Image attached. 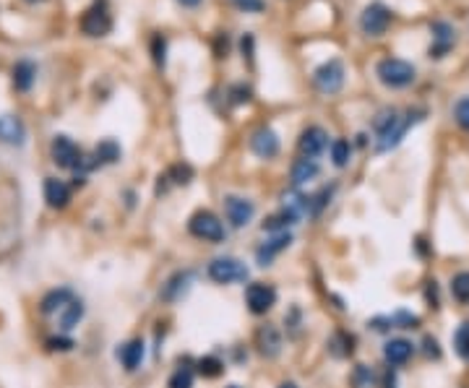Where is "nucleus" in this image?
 <instances>
[{
  "mask_svg": "<svg viewBox=\"0 0 469 388\" xmlns=\"http://www.w3.org/2000/svg\"><path fill=\"white\" fill-rule=\"evenodd\" d=\"M196 367H199V376L209 378V380H214V378H219L224 373V363L217 354H203L196 363Z\"/></svg>",
  "mask_w": 469,
  "mask_h": 388,
  "instance_id": "obj_28",
  "label": "nucleus"
},
{
  "mask_svg": "<svg viewBox=\"0 0 469 388\" xmlns=\"http://www.w3.org/2000/svg\"><path fill=\"white\" fill-rule=\"evenodd\" d=\"M313 83H316V89L321 94H337V92H341V86H344V65H341V60L331 58L326 63H321L313 71Z\"/></svg>",
  "mask_w": 469,
  "mask_h": 388,
  "instance_id": "obj_5",
  "label": "nucleus"
},
{
  "mask_svg": "<svg viewBox=\"0 0 469 388\" xmlns=\"http://www.w3.org/2000/svg\"><path fill=\"white\" fill-rule=\"evenodd\" d=\"M399 123V112L394 110V107H386V110H381L378 115H375L373 120V130H375V136L381 139V136H386L388 130L394 128Z\"/></svg>",
  "mask_w": 469,
  "mask_h": 388,
  "instance_id": "obj_29",
  "label": "nucleus"
},
{
  "mask_svg": "<svg viewBox=\"0 0 469 388\" xmlns=\"http://www.w3.org/2000/svg\"><path fill=\"white\" fill-rule=\"evenodd\" d=\"M167 388H193V370L190 367H177L175 373L170 376Z\"/></svg>",
  "mask_w": 469,
  "mask_h": 388,
  "instance_id": "obj_36",
  "label": "nucleus"
},
{
  "mask_svg": "<svg viewBox=\"0 0 469 388\" xmlns=\"http://www.w3.org/2000/svg\"><path fill=\"white\" fill-rule=\"evenodd\" d=\"M281 149V141L277 136V130L269 125H261L258 130L250 133V152L256 154L258 159H274Z\"/></svg>",
  "mask_w": 469,
  "mask_h": 388,
  "instance_id": "obj_12",
  "label": "nucleus"
},
{
  "mask_svg": "<svg viewBox=\"0 0 469 388\" xmlns=\"http://www.w3.org/2000/svg\"><path fill=\"white\" fill-rule=\"evenodd\" d=\"M45 201H47V206H52V209H66L70 201V188L63 183V180H58V177H47Z\"/></svg>",
  "mask_w": 469,
  "mask_h": 388,
  "instance_id": "obj_22",
  "label": "nucleus"
},
{
  "mask_svg": "<svg viewBox=\"0 0 469 388\" xmlns=\"http://www.w3.org/2000/svg\"><path fill=\"white\" fill-rule=\"evenodd\" d=\"M279 294H277V287L266 282H253L246 287V305L253 316H266L271 307L277 305Z\"/></svg>",
  "mask_w": 469,
  "mask_h": 388,
  "instance_id": "obj_6",
  "label": "nucleus"
},
{
  "mask_svg": "<svg viewBox=\"0 0 469 388\" xmlns=\"http://www.w3.org/2000/svg\"><path fill=\"white\" fill-rule=\"evenodd\" d=\"M318 172H321V167H318L316 159H308V156H300V159H295L292 170H290V180H292L295 188H300V185H305V183L316 180Z\"/></svg>",
  "mask_w": 469,
  "mask_h": 388,
  "instance_id": "obj_23",
  "label": "nucleus"
},
{
  "mask_svg": "<svg viewBox=\"0 0 469 388\" xmlns=\"http://www.w3.org/2000/svg\"><path fill=\"white\" fill-rule=\"evenodd\" d=\"M425 300H428V307H438V305H441V300H438V284H435V279H430V282L425 284Z\"/></svg>",
  "mask_w": 469,
  "mask_h": 388,
  "instance_id": "obj_45",
  "label": "nucleus"
},
{
  "mask_svg": "<svg viewBox=\"0 0 469 388\" xmlns=\"http://www.w3.org/2000/svg\"><path fill=\"white\" fill-rule=\"evenodd\" d=\"M454 120H457L459 128L469 133V96H461L457 102V107H454Z\"/></svg>",
  "mask_w": 469,
  "mask_h": 388,
  "instance_id": "obj_37",
  "label": "nucleus"
},
{
  "mask_svg": "<svg viewBox=\"0 0 469 388\" xmlns=\"http://www.w3.org/2000/svg\"><path fill=\"white\" fill-rule=\"evenodd\" d=\"M331 193H334V188H323L321 193H316V196H310V214L316 216V214H321L323 209L328 206V201H331Z\"/></svg>",
  "mask_w": 469,
  "mask_h": 388,
  "instance_id": "obj_40",
  "label": "nucleus"
},
{
  "mask_svg": "<svg viewBox=\"0 0 469 388\" xmlns=\"http://www.w3.org/2000/svg\"><path fill=\"white\" fill-rule=\"evenodd\" d=\"M188 232L196 237V240H203V243H224L227 237V229H224V222L209 209H199L188 219Z\"/></svg>",
  "mask_w": 469,
  "mask_h": 388,
  "instance_id": "obj_2",
  "label": "nucleus"
},
{
  "mask_svg": "<svg viewBox=\"0 0 469 388\" xmlns=\"http://www.w3.org/2000/svg\"><path fill=\"white\" fill-rule=\"evenodd\" d=\"M350 383L355 388H375V373L370 365H355L350 376Z\"/></svg>",
  "mask_w": 469,
  "mask_h": 388,
  "instance_id": "obj_32",
  "label": "nucleus"
},
{
  "mask_svg": "<svg viewBox=\"0 0 469 388\" xmlns=\"http://www.w3.org/2000/svg\"><path fill=\"white\" fill-rule=\"evenodd\" d=\"M50 156L63 170H76L79 159H81V152H79V146L70 141L68 136H55L52 143H50Z\"/></svg>",
  "mask_w": 469,
  "mask_h": 388,
  "instance_id": "obj_13",
  "label": "nucleus"
},
{
  "mask_svg": "<svg viewBox=\"0 0 469 388\" xmlns=\"http://www.w3.org/2000/svg\"><path fill=\"white\" fill-rule=\"evenodd\" d=\"M23 139H26V128H23L21 118L0 115V141L11 143V146H21Z\"/></svg>",
  "mask_w": 469,
  "mask_h": 388,
  "instance_id": "obj_19",
  "label": "nucleus"
},
{
  "mask_svg": "<svg viewBox=\"0 0 469 388\" xmlns=\"http://www.w3.org/2000/svg\"><path fill=\"white\" fill-rule=\"evenodd\" d=\"M250 96H253V92L248 86H243V83H237V86L230 89V102L232 105H246V102H250Z\"/></svg>",
  "mask_w": 469,
  "mask_h": 388,
  "instance_id": "obj_41",
  "label": "nucleus"
},
{
  "mask_svg": "<svg viewBox=\"0 0 469 388\" xmlns=\"http://www.w3.org/2000/svg\"><path fill=\"white\" fill-rule=\"evenodd\" d=\"M196 282V271L193 269H180L175 271L167 282L162 284V289H159V297H162L164 303H180L188 292H190V287Z\"/></svg>",
  "mask_w": 469,
  "mask_h": 388,
  "instance_id": "obj_9",
  "label": "nucleus"
},
{
  "mask_svg": "<svg viewBox=\"0 0 469 388\" xmlns=\"http://www.w3.org/2000/svg\"><path fill=\"white\" fill-rule=\"evenodd\" d=\"M422 115H425V110H410L404 118H399V123L391 130H388L386 136L375 139V152L383 154V152H391L394 146H399V143H401V139L407 136V130H410L412 125L417 123V120H422Z\"/></svg>",
  "mask_w": 469,
  "mask_h": 388,
  "instance_id": "obj_10",
  "label": "nucleus"
},
{
  "mask_svg": "<svg viewBox=\"0 0 469 388\" xmlns=\"http://www.w3.org/2000/svg\"><path fill=\"white\" fill-rule=\"evenodd\" d=\"M430 34H433V45L428 50L430 58H443L446 52L454 48V42H457V29L448 24V21H435V24H430Z\"/></svg>",
  "mask_w": 469,
  "mask_h": 388,
  "instance_id": "obj_16",
  "label": "nucleus"
},
{
  "mask_svg": "<svg viewBox=\"0 0 469 388\" xmlns=\"http://www.w3.org/2000/svg\"><path fill=\"white\" fill-rule=\"evenodd\" d=\"M375 76H378V81L383 83L386 89H407V86L415 83L417 71H415V65L407 63V60L383 58L378 60V65H375Z\"/></svg>",
  "mask_w": 469,
  "mask_h": 388,
  "instance_id": "obj_1",
  "label": "nucleus"
},
{
  "mask_svg": "<svg viewBox=\"0 0 469 388\" xmlns=\"http://www.w3.org/2000/svg\"><path fill=\"white\" fill-rule=\"evenodd\" d=\"M143 354H146L143 339H130L117 349V360H120V365H123L128 373H136L141 367V363H143Z\"/></svg>",
  "mask_w": 469,
  "mask_h": 388,
  "instance_id": "obj_18",
  "label": "nucleus"
},
{
  "mask_svg": "<svg viewBox=\"0 0 469 388\" xmlns=\"http://www.w3.org/2000/svg\"><path fill=\"white\" fill-rule=\"evenodd\" d=\"M454 352H457L464 363H469V320H464L457 329V334H454Z\"/></svg>",
  "mask_w": 469,
  "mask_h": 388,
  "instance_id": "obj_33",
  "label": "nucleus"
},
{
  "mask_svg": "<svg viewBox=\"0 0 469 388\" xmlns=\"http://www.w3.org/2000/svg\"><path fill=\"white\" fill-rule=\"evenodd\" d=\"M234 8H240V11L246 13H258L263 11V0H232Z\"/></svg>",
  "mask_w": 469,
  "mask_h": 388,
  "instance_id": "obj_44",
  "label": "nucleus"
},
{
  "mask_svg": "<svg viewBox=\"0 0 469 388\" xmlns=\"http://www.w3.org/2000/svg\"><path fill=\"white\" fill-rule=\"evenodd\" d=\"M177 3H180L183 8H199L203 0H177Z\"/></svg>",
  "mask_w": 469,
  "mask_h": 388,
  "instance_id": "obj_49",
  "label": "nucleus"
},
{
  "mask_svg": "<svg viewBox=\"0 0 469 388\" xmlns=\"http://www.w3.org/2000/svg\"><path fill=\"white\" fill-rule=\"evenodd\" d=\"M328 352L334 354L337 360H344V357H352L355 352V336L350 331H334V336L328 339Z\"/></svg>",
  "mask_w": 469,
  "mask_h": 388,
  "instance_id": "obj_25",
  "label": "nucleus"
},
{
  "mask_svg": "<svg viewBox=\"0 0 469 388\" xmlns=\"http://www.w3.org/2000/svg\"><path fill=\"white\" fill-rule=\"evenodd\" d=\"M383 383H386V388H397V373L388 367V373H386V378H383Z\"/></svg>",
  "mask_w": 469,
  "mask_h": 388,
  "instance_id": "obj_48",
  "label": "nucleus"
},
{
  "mask_svg": "<svg viewBox=\"0 0 469 388\" xmlns=\"http://www.w3.org/2000/svg\"><path fill=\"white\" fill-rule=\"evenodd\" d=\"M167 180H170L172 185H188V183L193 180V167L190 165H172L170 167V172H167Z\"/></svg>",
  "mask_w": 469,
  "mask_h": 388,
  "instance_id": "obj_34",
  "label": "nucleus"
},
{
  "mask_svg": "<svg viewBox=\"0 0 469 388\" xmlns=\"http://www.w3.org/2000/svg\"><path fill=\"white\" fill-rule=\"evenodd\" d=\"M26 3H42V0H26Z\"/></svg>",
  "mask_w": 469,
  "mask_h": 388,
  "instance_id": "obj_51",
  "label": "nucleus"
},
{
  "mask_svg": "<svg viewBox=\"0 0 469 388\" xmlns=\"http://www.w3.org/2000/svg\"><path fill=\"white\" fill-rule=\"evenodd\" d=\"M352 159V143L347 139H337V141H331V162L334 167H347Z\"/></svg>",
  "mask_w": 469,
  "mask_h": 388,
  "instance_id": "obj_31",
  "label": "nucleus"
},
{
  "mask_svg": "<svg viewBox=\"0 0 469 388\" xmlns=\"http://www.w3.org/2000/svg\"><path fill=\"white\" fill-rule=\"evenodd\" d=\"M37 81V65L32 60H19L13 65V86L19 92H29Z\"/></svg>",
  "mask_w": 469,
  "mask_h": 388,
  "instance_id": "obj_24",
  "label": "nucleus"
},
{
  "mask_svg": "<svg viewBox=\"0 0 469 388\" xmlns=\"http://www.w3.org/2000/svg\"><path fill=\"white\" fill-rule=\"evenodd\" d=\"M83 310H86V307H83V303L79 300V297H76V300H70L68 305L58 313V326L63 331L76 329V326H79V320L83 318Z\"/></svg>",
  "mask_w": 469,
  "mask_h": 388,
  "instance_id": "obj_26",
  "label": "nucleus"
},
{
  "mask_svg": "<svg viewBox=\"0 0 469 388\" xmlns=\"http://www.w3.org/2000/svg\"><path fill=\"white\" fill-rule=\"evenodd\" d=\"M412 354H415V344L410 339H388L383 344V360H386L391 367H401V365H407L412 360Z\"/></svg>",
  "mask_w": 469,
  "mask_h": 388,
  "instance_id": "obj_17",
  "label": "nucleus"
},
{
  "mask_svg": "<svg viewBox=\"0 0 469 388\" xmlns=\"http://www.w3.org/2000/svg\"><path fill=\"white\" fill-rule=\"evenodd\" d=\"M120 156H123V149H120V143L112 141V139L99 141L97 149H94V159H97L99 165H115V162H120Z\"/></svg>",
  "mask_w": 469,
  "mask_h": 388,
  "instance_id": "obj_27",
  "label": "nucleus"
},
{
  "mask_svg": "<svg viewBox=\"0 0 469 388\" xmlns=\"http://www.w3.org/2000/svg\"><path fill=\"white\" fill-rule=\"evenodd\" d=\"M256 347H258V354L263 357V360H277L284 349V341H281V334L277 326H271V323H263V326H258L256 329Z\"/></svg>",
  "mask_w": 469,
  "mask_h": 388,
  "instance_id": "obj_14",
  "label": "nucleus"
},
{
  "mask_svg": "<svg viewBox=\"0 0 469 388\" xmlns=\"http://www.w3.org/2000/svg\"><path fill=\"white\" fill-rule=\"evenodd\" d=\"M206 276L214 284H240L248 282V266L240 258L219 256L206 266Z\"/></svg>",
  "mask_w": 469,
  "mask_h": 388,
  "instance_id": "obj_3",
  "label": "nucleus"
},
{
  "mask_svg": "<svg viewBox=\"0 0 469 388\" xmlns=\"http://www.w3.org/2000/svg\"><path fill=\"white\" fill-rule=\"evenodd\" d=\"M326 146L328 133L321 125H308L297 139V152H300V156H308V159H318L321 154L326 152Z\"/></svg>",
  "mask_w": 469,
  "mask_h": 388,
  "instance_id": "obj_11",
  "label": "nucleus"
},
{
  "mask_svg": "<svg viewBox=\"0 0 469 388\" xmlns=\"http://www.w3.org/2000/svg\"><path fill=\"white\" fill-rule=\"evenodd\" d=\"M81 32L86 37H105V34L112 32V16H110L105 3H99V0H97L89 11H83Z\"/></svg>",
  "mask_w": 469,
  "mask_h": 388,
  "instance_id": "obj_8",
  "label": "nucleus"
},
{
  "mask_svg": "<svg viewBox=\"0 0 469 388\" xmlns=\"http://www.w3.org/2000/svg\"><path fill=\"white\" fill-rule=\"evenodd\" d=\"M279 388H297V383H295V380H281Z\"/></svg>",
  "mask_w": 469,
  "mask_h": 388,
  "instance_id": "obj_50",
  "label": "nucleus"
},
{
  "mask_svg": "<svg viewBox=\"0 0 469 388\" xmlns=\"http://www.w3.org/2000/svg\"><path fill=\"white\" fill-rule=\"evenodd\" d=\"M47 347L52 352H68V349H73V339H68V336H52V339L47 341Z\"/></svg>",
  "mask_w": 469,
  "mask_h": 388,
  "instance_id": "obj_43",
  "label": "nucleus"
},
{
  "mask_svg": "<svg viewBox=\"0 0 469 388\" xmlns=\"http://www.w3.org/2000/svg\"><path fill=\"white\" fill-rule=\"evenodd\" d=\"M391 318H394V326H399V329H420V318L410 310H397Z\"/></svg>",
  "mask_w": 469,
  "mask_h": 388,
  "instance_id": "obj_38",
  "label": "nucleus"
},
{
  "mask_svg": "<svg viewBox=\"0 0 469 388\" xmlns=\"http://www.w3.org/2000/svg\"><path fill=\"white\" fill-rule=\"evenodd\" d=\"M422 347H425V354H428V357H433V360L441 357V347H438V341H435L433 336H425Z\"/></svg>",
  "mask_w": 469,
  "mask_h": 388,
  "instance_id": "obj_46",
  "label": "nucleus"
},
{
  "mask_svg": "<svg viewBox=\"0 0 469 388\" xmlns=\"http://www.w3.org/2000/svg\"><path fill=\"white\" fill-rule=\"evenodd\" d=\"M451 297L461 303V305H469V271H459L451 279Z\"/></svg>",
  "mask_w": 469,
  "mask_h": 388,
  "instance_id": "obj_30",
  "label": "nucleus"
},
{
  "mask_svg": "<svg viewBox=\"0 0 469 388\" xmlns=\"http://www.w3.org/2000/svg\"><path fill=\"white\" fill-rule=\"evenodd\" d=\"M284 323H287V334L292 339H297L303 334V313H300V307H290V313L284 316Z\"/></svg>",
  "mask_w": 469,
  "mask_h": 388,
  "instance_id": "obj_35",
  "label": "nucleus"
},
{
  "mask_svg": "<svg viewBox=\"0 0 469 388\" xmlns=\"http://www.w3.org/2000/svg\"><path fill=\"white\" fill-rule=\"evenodd\" d=\"M281 209H284L287 214H292L295 219L300 222L303 216H308V214H310V196L300 193L297 188L287 190V193L281 196Z\"/></svg>",
  "mask_w": 469,
  "mask_h": 388,
  "instance_id": "obj_21",
  "label": "nucleus"
},
{
  "mask_svg": "<svg viewBox=\"0 0 469 388\" xmlns=\"http://www.w3.org/2000/svg\"><path fill=\"white\" fill-rule=\"evenodd\" d=\"M391 21H394V11H391L388 6H383V3H370V6H365L363 13H360V29H363V34L368 37L386 34Z\"/></svg>",
  "mask_w": 469,
  "mask_h": 388,
  "instance_id": "obj_4",
  "label": "nucleus"
},
{
  "mask_svg": "<svg viewBox=\"0 0 469 388\" xmlns=\"http://www.w3.org/2000/svg\"><path fill=\"white\" fill-rule=\"evenodd\" d=\"M152 55H154V63H157L159 68L167 65V39H164L162 34H157L152 39Z\"/></svg>",
  "mask_w": 469,
  "mask_h": 388,
  "instance_id": "obj_39",
  "label": "nucleus"
},
{
  "mask_svg": "<svg viewBox=\"0 0 469 388\" xmlns=\"http://www.w3.org/2000/svg\"><path fill=\"white\" fill-rule=\"evenodd\" d=\"M224 216L232 229H243L256 216V203L243 196H224Z\"/></svg>",
  "mask_w": 469,
  "mask_h": 388,
  "instance_id": "obj_7",
  "label": "nucleus"
},
{
  "mask_svg": "<svg viewBox=\"0 0 469 388\" xmlns=\"http://www.w3.org/2000/svg\"><path fill=\"white\" fill-rule=\"evenodd\" d=\"M230 388H237V386H230Z\"/></svg>",
  "mask_w": 469,
  "mask_h": 388,
  "instance_id": "obj_52",
  "label": "nucleus"
},
{
  "mask_svg": "<svg viewBox=\"0 0 469 388\" xmlns=\"http://www.w3.org/2000/svg\"><path fill=\"white\" fill-rule=\"evenodd\" d=\"M292 245V235L290 232H279V235H271L266 243H261L256 250V261L261 269H266V266H271L274 263V258L277 256H281L287 247Z\"/></svg>",
  "mask_w": 469,
  "mask_h": 388,
  "instance_id": "obj_15",
  "label": "nucleus"
},
{
  "mask_svg": "<svg viewBox=\"0 0 469 388\" xmlns=\"http://www.w3.org/2000/svg\"><path fill=\"white\" fill-rule=\"evenodd\" d=\"M70 300H76V297H73V292H70L68 287H58V289H50V292L42 297L39 310H42V316H58Z\"/></svg>",
  "mask_w": 469,
  "mask_h": 388,
  "instance_id": "obj_20",
  "label": "nucleus"
},
{
  "mask_svg": "<svg viewBox=\"0 0 469 388\" xmlns=\"http://www.w3.org/2000/svg\"><path fill=\"white\" fill-rule=\"evenodd\" d=\"M368 326L378 334H388V331L394 329V318L391 316H375L373 320H368Z\"/></svg>",
  "mask_w": 469,
  "mask_h": 388,
  "instance_id": "obj_42",
  "label": "nucleus"
},
{
  "mask_svg": "<svg viewBox=\"0 0 469 388\" xmlns=\"http://www.w3.org/2000/svg\"><path fill=\"white\" fill-rule=\"evenodd\" d=\"M243 55H246L248 60L253 58V37H250V34L243 37Z\"/></svg>",
  "mask_w": 469,
  "mask_h": 388,
  "instance_id": "obj_47",
  "label": "nucleus"
}]
</instances>
